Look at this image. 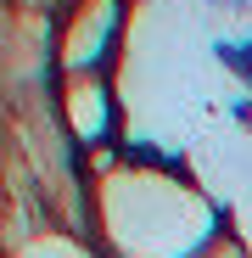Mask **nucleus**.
Wrapping results in <instances>:
<instances>
[{"label": "nucleus", "mask_w": 252, "mask_h": 258, "mask_svg": "<svg viewBox=\"0 0 252 258\" xmlns=\"http://www.w3.org/2000/svg\"><path fill=\"white\" fill-rule=\"evenodd\" d=\"M101 225L118 258H196L213 247V208L207 197L174 174L129 168L96 185Z\"/></svg>", "instance_id": "obj_1"}, {"label": "nucleus", "mask_w": 252, "mask_h": 258, "mask_svg": "<svg viewBox=\"0 0 252 258\" xmlns=\"http://www.w3.org/2000/svg\"><path fill=\"white\" fill-rule=\"evenodd\" d=\"M118 17L123 0H62L56 17V68L67 73H101V62L112 56L118 39Z\"/></svg>", "instance_id": "obj_2"}, {"label": "nucleus", "mask_w": 252, "mask_h": 258, "mask_svg": "<svg viewBox=\"0 0 252 258\" xmlns=\"http://www.w3.org/2000/svg\"><path fill=\"white\" fill-rule=\"evenodd\" d=\"M62 135H73L78 146H96L107 129H112V90L101 73H67L62 79Z\"/></svg>", "instance_id": "obj_3"}, {"label": "nucleus", "mask_w": 252, "mask_h": 258, "mask_svg": "<svg viewBox=\"0 0 252 258\" xmlns=\"http://www.w3.org/2000/svg\"><path fill=\"white\" fill-rule=\"evenodd\" d=\"M196 258H241V247L235 241H213V247H202Z\"/></svg>", "instance_id": "obj_4"}]
</instances>
